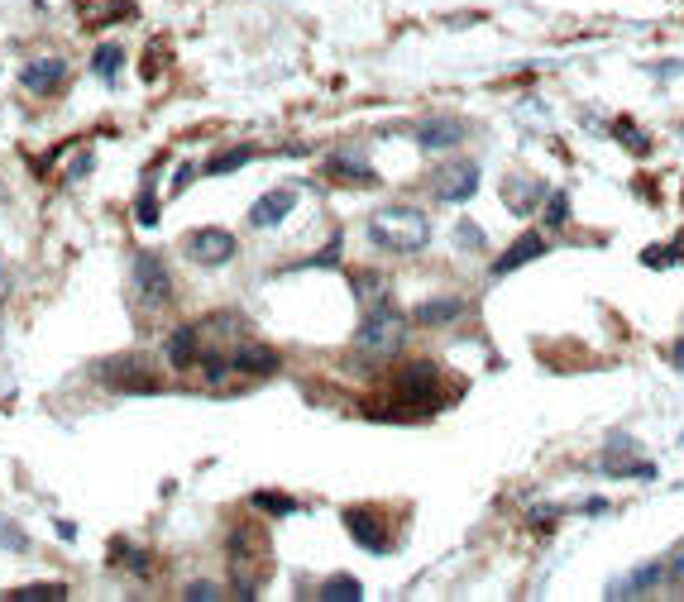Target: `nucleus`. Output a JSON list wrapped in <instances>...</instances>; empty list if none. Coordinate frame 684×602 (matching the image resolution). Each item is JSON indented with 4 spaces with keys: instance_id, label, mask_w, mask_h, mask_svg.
I'll list each match as a JSON object with an SVG mask.
<instances>
[{
    "instance_id": "obj_1",
    "label": "nucleus",
    "mask_w": 684,
    "mask_h": 602,
    "mask_svg": "<svg viewBox=\"0 0 684 602\" xmlns=\"http://www.w3.org/2000/svg\"><path fill=\"white\" fill-rule=\"evenodd\" d=\"M369 244L383 254H421L431 244V220L417 206H383L369 215Z\"/></svg>"
},
{
    "instance_id": "obj_2",
    "label": "nucleus",
    "mask_w": 684,
    "mask_h": 602,
    "mask_svg": "<svg viewBox=\"0 0 684 602\" xmlns=\"http://www.w3.org/2000/svg\"><path fill=\"white\" fill-rule=\"evenodd\" d=\"M225 550H230V583H235V598H259V583H264V574H268V540L259 536V526H254V521L230 526Z\"/></svg>"
},
{
    "instance_id": "obj_3",
    "label": "nucleus",
    "mask_w": 684,
    "mask_h": 602,
    "mask_svg": "<svg viewBox=\"0 0 684 602\" xmlns=\"http://www.w3.org/2000/svg\"><path fill=\"white\" fill-rule=\"evenodd\" d=\"M445 383H441V364L436 359H407L393 368V402H407V416L421 407H441Z\"/></svg>"
},
{
    "instance_id": "obj_4",
    "label": "nucleus",
    "mask_w": 684,
    "mask_h": 602,
    "mask_svg": "<svg viewBox=\"0 0 684 602\" xmlns=\"http://www.w3.org/2000/svg\"><path fill=\"white\" fill-rule=\"evenodd\" d=\"M402 340H407V316H402L388 297H378V311H369L364 325H359V335H354L359 354H378V359H388V354H398L402 349Z\"/></svg>"
},
{
    "instance_id": "obj_5",
    "label": "nucleus",
    "mask_w": 684,
    "mask_h": 602,
    "mask_svg": "<svg viewBox=\"0 0 684 602\" xmlns=\"http://www.w3.org/2000/svg\"><path fill=\"white\" fill-rule=\"evenodd\" d=\"M134 287H139V297L149 301V311H158V306H168V301L177 297L173 292V273H168V263H163V254H134Z\"/></svg>"
},
{
    "instance_id": "obj_6",
    "label": "nucleus",
    "mask_w": 684,
    "mask_h": 602,
    "mask_svg": "<svg viewBox=\"0 0 684 602\" xmlns=\"http://www.w3.org/2000/svg\"><path fill=\"white\" fill-rule=\"evenodd\" d=\"M182 249H187V258L201 263V268H221V263H230V258L240 254L235 235L221 230V225H201V230H192V235L182 239Z\"/></svg>"
},
{
    "instance_id": "obj_7",
    "label": "nucleus",
    "mask_w": 684,
    "mask_h": 602,
    "mask_svg": "<svg viewBox=\"0 0 684 602\" xmlns=\"http://www.w3.org/2000/svg\"><path fill=\"white\" fill-rule=\"evenodd\" d=\"M484 187V177L474 163H455V168H441L436 177V201L441 206H464V201H474V192Z\"/></svg>"
},
{
    "instance_id": "obj_8",
    "label": "nucleus",
    "mask_w": 684,
    "mask_h": 602,
    "mask_svg": "<svg viewBox=\"0 0 684 602\" xmlns=\"http://www.w3.org/2000/svg\"><path fill=\"white\" fill-rule=\"evenodd\" d=\"M101 383H111L115 392H158L154 368L144 364V359H106Z\"/></svg>"
},
{
    "instance_id": "obj_9",
    "label": "nucleus",
    "mask_w": 684,
    "mask_h": 602,
    "mask_svg": "<svg viewBox=\"0 0 684 602\" xmlns=\"http://www.w3.org/2000/svg\"><path fill=\"white\" fill-rule=\"evenodd\" d=\"M632 435H613V445H608V454H603V473H613V478H656V464L651 459H632Z\"/></svg>"
},
{
    "instance_id": "obj_10",
    "label": "nucleus",
    "mask_w": 684,
    "mask_h": 602,
    "mask_svg": "<svg viewBox=\"0 0 684 602\" xmlns=\"http://www.w3.org/2000/svg\"><path fill=\"white\" fill-rule=\"evenodd\" d=\"M345 531H350L369 555H388V545H393L388 531H383V516H378L374 507H350V512H345Z\"/></svg>"
},
{
    "instance_id": "obj_11",
    "label": "nucleus",
    "mask_w": 684,
    "mask_h": 602,
    "mask_svg": "<svg viewBox=\"0 0 684 602\" xmlns=\"http://www.w3.org/2000/svg\"><path fill=\"white\" fill-rule=\"evenodd\" d=\"M20 82H24V91H29V96H53V91L67 82V63L58 58V53H44V58L24 63Z\"/></svg>"
},
{
    "instance_id": "obj_12",
    "label": "nucleus",
    "mask_w": 684,
    "mask_h": 602,
    "mask_svg": "<svg viewBox=\"0 0 684 602\" xmlns=\"http://www.w3.org/2000/svg\"><path fill=\"white\" fill-rule=\"evenodd\" d=\"M230 368L244 373V378H273V373H278V349L254 344V340H240L235 349H230Z\"/></svg>"
},
{
    "instance_id": "obj_13",
    "label": "nucleus",
    "mask_w": 684,
    "mask_h": 602,
    "mask_svg": "<svg viewBox=\"0 0 684 602\" xmlns=\"http://www.w3.org/2000/svg\"><path fill=\"white\" fill-rule=\"evenodd\" d=\"M460 139H464V125L455 115H426V120H417V149H426V153L455 149Z\"/></svg>"
},
{
    "instance_id": "obj_14",
    "label": "nucleus",
    "mask_w": 684,
    "mask_h": 602,
    "mask_svg": "<svg viewBox=\"0 0 684 602\" xmlns=\"http://www.w3.org/2000/svg\"><path fill=\"white\" fill-rule=\"evenodd\" d=\"M292 211H297V192H292V187H273V192H264L254 201L249 225H254V230H273V225H283Z\"/></svg>"
},
{
    "instance_id": "obj_15",
    "label": "nucleus",
    "mask_w": 684,
    "mask_h": 602,
    "mask_svg": "<svg viewBox=\"0 0 684 602\" xmlns=\"http://www.w3.org/2000/svg\"><path fill=\"white\" fill-rule=\"evenodd\" d=\"M206 354V330L201 325H177L168 335V364L173 368H197Z\"/></svg>"
},
{
    "instance_id": "obj_16",
    "label": "nucleus",
    "mask_w": 684,
    "mask_h": 602,
    "mask_svg": "<svg viewBox=\"0 0 684 602\" xmlns=\"http://www.w3.org/2000/svg\"><path fill=\"white\" fill-rule=\"evenodd\" d=\"M469 311V301L464 297H426L412 306V321L426 325V330H436V325H455Z\"/></svg>"
},
{
    "instance_id": "obj_17",
    "label": "nucleus",
    "mask_w": 684,
    "mask_h": 602,
    "mask_svg": "<svg viewBox=\"0 0 684 602\" xmlns=\"http://www.w3.org/2000/svg\"><path fill=\"white\" fill-rule=\"evenodd\" d=\"M541 254H546V239L536 235V230H531V235H517L508 244V254L493 258V278H508V273H517L522 263H531V258H541Z\"/></svg>"
},
{
    "instance_id": "obj_18",
    "label": "nucleus",
    "mask_w": 684,
    "mask_h": 602,
    "mask_svg": "<svg viewBox=\"0 0 684 602\" xmlns=\"http://www.w3.org/2000/svg\"><path fill=\"white\" fill-rule=\"evenodd\" d=\"M541 192H546V187H541L536 177H508V182H503V201H508L512 215H531L536 201H541Z\"/></svg>"
},
{
    "instance_id": "obj_19",
    "label": "nucleus",
    "mask_w": 684,
    "mask_h": 602,
    "mask_svg": "<svg viewBox=\"0 0 684 602\" xmlns=\"http://www.w3.org/2000/svg\"><path fill=\"white\" fill-rule=\"evenodd\" d=\"M326 172H331L335 182H354V187H369V182H378V172L359 158V153H335L331 163H326Z\"/></svg>"
},
{
    "instance_id": "obj_20",
    "label": "nucleus",
    "mask_w": 684,
    "mask_h": 602,
    "mask_svg": "<svg viewBox=\"0 0 684 602\" xmlns=\"http://www.w3.org/2000/svg\"><path fill=\"white\" fill-rule=\"evenodd\" d=\"M661 564H641V569H632V574H627V579L622 583H613V588H608V598H641V593H646V588H656V583H661Z\"/></svg>"
},
{
    "instance_id": "obj_21",
    "label": "nucleus",
    "mask_w": 684,
    "mask_h": 602,
    "mask_svg": "<svg viewBox=\"0 0 684 602\" xmlns=\"http://www.w3.org/2000/svg\"><path fill=\"white\" fill-rule=\"evenodd\" d=\"M316 598L321 602H359L364 598V583L354 579V574H335V579H326L316 588Z\"/></svg>"
},
{
    "instance_id": "obj_22",
    "label": "nucleus",
    "mask_w": 684,
    "mask_h": 602,
    "mask_svg": "<svg viewBox=\"0 0 684 602\" xmlns=\"http://www.w3.org/2000/svg\"><path fill=\"white\" fill-rule=\"evenodd\" d=\"M120 67H125V53H120L115 43H101V48L91 53V72H96V77H101L106 86L120 82Z\"/></svg>"
},
{
    "instance_id": "obj_23",
    "label": "nucleus",
    "mask_w": 684,
    "mask_h": 602,
    "mask_svg": "<svg viewBox=\"0 0 684 602\" xmlns=\"http://www.w3.org/2000/svg\"><path fill=\"white\" fill-rule=\"evenodd\" d=\"M254 158H259L254 144H240V149H230V153H216V158L206 163V177H230V172H240L244 163H254Z\"/></svg>"
},
{
    "instance_id": "obj_24",
    "label": "nucleus",
    "mask_w": 684,
    "mask_h": 602,
    "mask_svg": "<svg viewBox=\"0 0 684 602\" xmlns=\"http://www.w3.org/2000/svg\"><path fill=\"white\" fill-rule=\"evenodd\" d=\"M67 583H29V588H15V593H5L10 602H67Z\"/></svg>"
},
{
    "instance_id": "obj_25",
    "label": "nucleus",
    "mask_w": 684,
    "mask_h": 602,
    "mask_svg": "<svg viewBox=\"0 0 684 602\" xmlns=\"http://www.w3.org/2000/svg\"><path fill=\"white\" fill-rule=\"evenodd\" d=\"M254 512H268V516H297L302 502L287 493H254Z\"/></svg>"
},
{
    "instance_id": "obj_26",
    "label": "nucleus",
    "mask_w": 684,
    "mask_h": 602,
    "mask_svg": "<svg viewBox=\"0 0 684 602\" xmlns=\"http://www.w3.org/2000/svg\"><path fill=\"white\" fill-rule=\"evenodd\" d=\"M134 220L139 225H158V196H154V172L144 177V192H139V201H134Z\"/></svg>"
},
{
    "instance_id": "obj_27",
    "label": "nucleus",
    "mask_w": 684,
    "mask_h": 602,
    "mask_svg": "<svg viewBox=\"0 0 684 602\" xmlns=\"http://www.w3.org/2000/svg\"><path fill=\"white\" fill-rule=\"evenodd\" d=\"M115 550H120V555H111V559L115 564H125L130 574H149V569H154V555H149V550H130L125 540H115Z\"/></svg>"
},
{
    "instance_id": "obj_28",
    "label": "nucleus",
    "mask_w": 684,
    "mask_h": 602,
    "mask_svg": "<svg viewBox=\"0 0 684 602\" xmlns=\"http://www.w3.org/2000/svg\"><path fill=\"white\" fill-rule=\"evenodd\" d=\"M340 249H345V239L331 235V239H326V249H321V254L302 258V268H335V263H340Z\"/></svg>"
},
{
    "instance_id": "obj_29",
    "label": "nucleus",
    "mask_w": 684,
    "mask_h": 602,
    "mask_svg": "<svg viewBox=\"0 0 684 602\" xmlns=\"http://www.w3.org/2000/svg\"><path fill=\"white\" fill-rule=\"evenodd\" d=\"M570 220V192H551V201H546V225H565Z\"/></svg>"
},
{
    "instance_id": "obj_30",
    "label": "nucleus",
    "mask_w": 684,
    "mask_h": 602,
    "mask_svg": "<svg viewBox=\"0 0 684 602\" xmlns=\"http://www.w3.org/2000/svg\"><path fill=\"white\" fill-rule=\"evenodd\" d=\"M455 244H464L469 254H479V249H484V230H479L474 220H460V225H455Z\"/></svg>"
},
{
    "instance_id": "obj_31",
    "label": "nucleus",
    "mask_w": 684,
    "mask_h": 602,
    "mask_svg": "<svg viewBox=\"0 0 684 602\" xmlns=\"http://www.w3.org/2000/svg\"><path fill=\"white\" fill-rule=\"evenodd\" d=\"M182 598H187V602H216V598H225V588H221V583L201 579V583H187V588H182Z\"/></svg>"
},
{
    "instance_id": "obj_32",
    "label": "nucleus",
    "mask_w": 684,
    "mask_h": 602,
    "mask_svg": "<svg viewBox=\"0 0 684 602\" xmlns=\"http://www.w3.org/2000/svg\"><path fill=\"white\" fill-rule=\"evenodd\" d=\"M354 297L359 301L383 297V278H374V273H354Z\"/></svg>"
},
{
    "instance_id": "obj_33",
    "label": "nucleus",
    "mask_w": 684,
    "mask_h": 602,
    "mask_svg": "<svg viewBox=\"0 0 684 602\" xmlns=\"http://www.w3.org/2000/svg\"><path fill=\"white\" fill-rule=\"evenodd\" d=\"M613 129H618V139H622V144H627L632 153H646V139H637V129H632V120H618Z\"/></svg>"
},
{
    "instance_id": "obj_34",
    "label": "nucleus",
    "mask_w": 684,
    "mask_h": 602,
    "mask_svg": "<svg viewBox=\"0 0 684 602\" xmlns=\"http://www.w3.org/2000/svg\"><path fill=\"white\" fill-rule=\"evenodd\" d=\"M0 545L5 550H24V536H20V526H10L5 516H0Z\"/></svg>"
},
{
    "instance_id": "obj_35",
    "label": "nucleus",
    "mask_w": 684,
    "mask_h": 602,
    "mask_svg": "<svg viewBox=\"0 0 684 602\" xmlns=\"http://www.w3.org/2000/svg\"><path fill=\"white\" fill-rule=\"evenodd\" d=\"M96 168V153H77V163H72V168H67V177H72V182H82V177H87V172Z\"/></svg>"
},
{
    "instance_id": "obj_36",
    "label": "nucleus",
    "mask_w": 684,
    "mask_h": 602,
    "mask_svg": "<svg viewBox=\"0 0 684 602\" xmlns=\"http://www.w3.org/2000/svg\"><path fill=\"white\" fill-rule=\"evenodd\" d=\"M641 263H651V268H665V263H675V254H670L665 244H656V249H646V254H641Z\"/></svg>"
},
{
    "instance_id": "obj_37",
    "label": "nucleus",
    "mask_w": 684,
    "mask_h": 602,
    "mask_svg": "<svg viewBox=\"0 0 684 602\" xmlns=\"http://www.w3.org/2000/svg\"><path fill=\"white\" fill-rule=\"evenodd\" d=\"M531 521H536V526H551V521H555V516H560V507H531Z\"/></svg>"
},
{
    "instance_id": "obj_38",
    "label": "nucleus",
    "mask_w": 684,
    "mask_h": 602,
    "mask_svg": "<svg viewBox=\"0 0 684 602\" xmlns=\"http://www.w3.org/2000/svg\"><path fill=\"white\" fill-rule=\"evenodd\" d=\"M192 177H197V168H192V163H187V168H177V177H173V187H187V182H192Z\"/></svg>"
},
{
    "instance_id": "obj_39",
    "label": "nucleus",
    "mask_w": 684,
    "mask_h": 602,
    "mask_svg": "<svg viewBox=\"0 0 684 602\" xmlns=\"http://www.w3.org/2000/svg\"><path fill=\"white\" fill-rule=\"evenodd\" d=\"M670 359H675V368L684 373V340H675V349H670Z\"/></svg>"
}]
</instances>
